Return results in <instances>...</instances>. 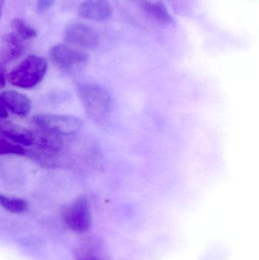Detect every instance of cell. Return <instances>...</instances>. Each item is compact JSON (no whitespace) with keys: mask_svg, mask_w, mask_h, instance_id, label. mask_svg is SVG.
Wrapping results in <instances>:
<instances>
[{"mask_svg":"<svg viewBox=\"0 0 259 260\" xmlns=\"http://www.w3.org/2000/svg\"><path fill=\"white\" fill-rule=\"evenodd\" d=\"M79 15L85 19L104 22L112 18L113 9L108 0H85L79 7Z\"/></svg>","mask_w":259,"mask_h":260,"instance_id":"7","label":"cell"},{"mask_svg":"<svg viewBox=\"0 0 259 260\" xmlns=\"http://www.w3.org/2000/svg\"><path fill=\"white\" fill-rule=\"evenodd\" d=\"M0 205L6 210L15 214L26 212L28 208L27 202L22 199L12 198L0 193Z\"/></svg>","mask_w":259,"mask_h":260,"instance_id":"13","label":"cell"},{"mask_svg":"<svg viewBox=\"0 0 259 260\" xmlns=\"http://www.w3.org/2000/svg\"><path fill=\"white\" fill-rule=\"evenodd\" d=\"M33 136V144L39 149L47 152H58L62 149L63 142L60 136L47 131V130L39 129L32 130Z\"/></svg>","mask_w":259,"mask_h":260,"instance_id":"11","label":"cell"},{"mask_svg":"<svg viewBox=\"0 0 259 260\" xmlns=\"http://www.w3.org/2000/svg\"><path fill=\"white\" fill-rule=\"evenodd\" d=\"M78 94L90 120L100 126L108 123L113 104L107 90L97 84L82 83L78 87Z\"/></svg>","mask_w":259,"mask_h":260,"instance_id":"1","label":"cell"},{"mask_svg":"<svg viewBox=\"0 0 259 260\" xmlns=\"http://www.w3.org/2000/svg\"><path fill=\"white\" fill-rule=\"evenodd\" d=\"M80 260H90V259H80Z\"/></svg>","mask_w":259,"mask_h":260,"instance_id":"20","label":"cell"},{"mask_svg":"<svg viewBox=\"0 0 259 260\" xmlns=\"http://www.w3.org/2000/svg\"><path fill=\"white\" fill-rule=\"evenodd\" d=\"M11 27L15 31V35L21 40L31 39L36 36V32L34 29L26 24L24 20L19 18H15L12 20Z\"/></svg>","mask_w":259,"mask_h":260,"instance_id":"14","label":"cell"},{"mask_svg":"<svg viewBox=\"0 0 259 260\" xmlns=\"http://www.w3.org/2000/svg\"><path fill=\"white\" fill-rule=\"evenodd\" d=\"M47 71V62L44 58L30 55L8 75L7 79L14 86L32 88L43 80Z\"/></svg>","mask_w":259,"mask_h":260,"instance_id":"2","label":"cell"},{"mask_svg":"<svg viewBox=\"0 0 259 260\" xmlns=\"http://www.w3.org/2000/svg\"><path fill=\"white\" fill-rule=\"evenodd\" d=\"M5 43L0 47V62L6 63L19 58L24 51L22 41L15 34L9 33L2 38Z\"/></svg>","mask_w":259,"mask_h":260,"instance_id":"10","label":"cell"},{"mask_svg":"<svg viewBox=\"0 0 259 260\" xmlns=\"http://www.w3.org/2000/svg\"><path fill=\"white\" fill-rule=\"evenodd\" d=\"M8 117L7 110L4 108L3 105L0 104V120L6 118Z\"/></svg>","mask_w":259,"mask_h":260,"instance_id":"18","label":"cell"},{"mask_svg":"<svg viewBox=\"0 0 259 260\" xmlns=\"http://www.w3.org/2000/svg\"><path fill=\"white\" fill-rule=\"evenodd\" d=\"M52 61L64 71H73L84 67L88 60L85 52L62 45L53 46L50 48Z\"/></svg>","mask_w":259,"mask_h":260,"instance_id":"5","label":"cell"},{"mask_svg":"<svg viewBox=\"0 0 259 260\" xmlns=\"http://www.w3.org/2000/svg\"><path fill=\"white\" fill-rule=\"evenodd\" d=\"M67 227L76 234L88 232L91 225V206L88 198L80 197L66 206L63 213Z\"/></svg>","mask_w":259,"mask_h":260,"instance_id":"4","label":"cell"},{"mask_svg":"<svg viewBox=\"0 0 259 260\" xmlns=\"http://www.w3.org/2000/svg\"><path fill=\"white\" fill-rule=\"evenodd\" d=\"M25 154L26 150L22 145L10 140L0 139V155H7V154L24 155Z\"/></svg>","mask_w":259,"mask_h":260,"instance_id":"15","label":"cell"},{"mask_svg":"<svg viewBox=\"0 0 259 260\" xmlns=\"http://www.w3.org/2000/svg\"><path fill=\"white\" fill-rule=\"evenodd\" d=\"M5 0H0V18H1L2 12H3V6H4Z\"/></svg>","mask_w":259,"mask_h":260,"instance_id":"19","label":"cell"},{"mask_svg":"<svg viewBox=\"0 0 259 260\" xmlns=\"http://www.w3.org/2000/svg\"><path fill=\"white\" fill-rule=\"evenodd\" d=\"M32 121L39 129L47 130L60 136L76 134L84 126L82 119L71 115L39 114L34 116Z\"/></svg>","mask_w":259,"mask_h":260,"instance_id":"3","label":"cell"},{"mask_svg":"<svg viewBox=\"0 0 259 260\" xmlns=\"http://www.w3.org/2000/svg\"><path fill=\"white\" fill-rule=\"evenodd\" d=\"M66 42L84 48L91 49L99 44V34L91 26L84 24H72L67 27L65 32Z\"/></svg>","mask_w":259,"mask_h":260,"instance_id":"6","label":"cell"},{"mask_svg":"<svg viewBox=\"0 0 259 260\" xmlns=\"http://www.w3.org/2000/svg\"><path fill=\"white\" fill-rule=\"evenodd\" d=\"M55 0H38L36 9L39 12H44L49 10L54 5Z\"/></svg>","mask_w":259,"mask_h":260,"instance_id":"16","label":"cell"},{"mask_svg":"<svg viewBox=\"0 0 259 260\" xmlns=\"http://www.w3.org/2000/svg\"><path fill=\"white\" fill-rule=\"evenodd\" d=\"M141 10L150 19L161 24H171L173 16L167 6L161 2L142 1L140 4Z\"/></svg>","mask_w":259,"mask_h":260,"instance_id":"12","label":"cell"},{"mask_svg":"<svg viewBox=\"0 0 259 260\" xmlns=\"http://www.w3.org/2000/svg\"><path fill=\"white\" fill-rule=\"evenodd\" d=\"M0 135L19 145L29 146L33 144L32 130L12 122L0 120Z\"/></svg>","mask_w":259,"mask_h":260,"instance_id":"9","label":"cell"},{"mask_svg":"<svg viewBox=\"0 0 259 260\" xmlns=\"http://www.w3.org/2000/svg\"><path fill=\"white\" fill-rule=\"evenodd\" d=\"M0 104L14 114L18 116L27 115L31 109V102L30 99L13 90H8L0 93Z\"/></svg>","mask_w":259,"mask_h":260,"instance_id":"8","label":"cell"},{"mask_svg":"<svg viewBox=\"0 0 259 260\" xmlns=\"http://www.w3.org/2000/svg\"><path fill=\"white\" fill-rule=\"evenodd\" d=\"M6 74L5 67L3 64L0 62V88H3L6 85Z\"/></svg>","mask_w":259,"mask_h":260,"instance_id":"17","label":"cell"}]
</instances>
